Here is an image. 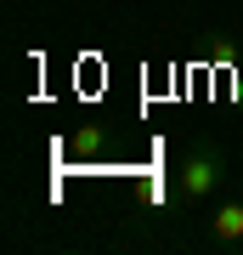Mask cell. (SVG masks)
I'll list each match as a JSON object with an SVG mask.
<instances>
[{
    "mask_svg": "<svg viewBox=\"0 0 243 255\" xmlns=\"http://www.w3.org/2000/svg\"><path fill=\"white\" fill-rule=\"evenodd\" d=\"M209 57H215V63H232L238 46H232V40H215V46H209Z\"/></svg>",
    "mask_w": 243,
    "mask_h": 255,
    "instance_id": "obj_4",
    "label": "cell"
},
{
    "mask_svg": "<svg viewBox=\"0 0 243 255\" xmlns=\"http://www.w3.org/2000/svg\"><path fill=\"white\" fill-rule=\"evenodd\" d=\"M226 147L215 136H192L187 153H181V170H175V199L187 210H209L226 193Z\"/></svg>",
    "mask_w": 243,
    "mask_h": 255,
    "instance_id": "obj_1",
    "label": "cell"
},
{
    "mask_svg": "<svg viewBox=\"0 0 243 255\" xmlns=\"http://www.w3.org/2000/svg\"><path fill=\"white\" fill-rule=\"evenodd\" d=\"M204 238L215 250H243V187L226 193V199H215V216H209Z\"/></svg>",
    "mask_w": 243,
    "mask_h": 255,
    "instance_id": "obj_2",
    "label": "cell"
},
{
    "mask_svg": "<svg viewBox=\"0 0 243 255\" xmlns=\"http://www.w3.org/2000/svg\"><path fill=\"white\" fill-rule=\"evenodd\" d=\"M102 147H108V130H102V125H80V130H68V153L90 159V153H102Z\"/></svg>",
    "mask_w": 243,
    "mask_h": 255,
    "instance_id": "obj_3",
    "label": "cell"
}]
</instances>
